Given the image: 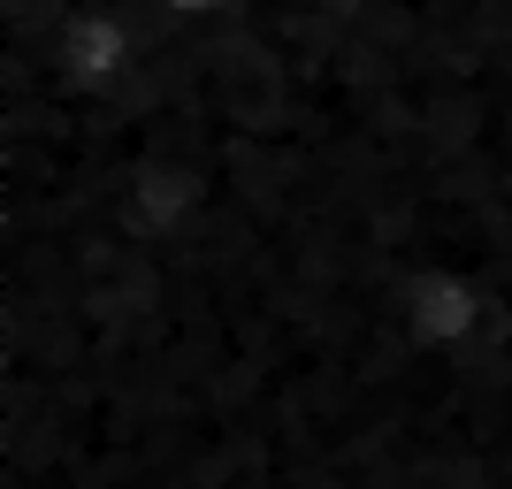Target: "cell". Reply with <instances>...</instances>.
<instances>
[{"label": "cell", "mask_w": 512, "mask_h": 489, "mask_svg": "<svg viewBox=\"0 0 512 489\" xmlns=\"http://www.w3.org/2000/svg\"><path fill=\"white\" fill-rule=\"evenodd\" d=\"M176 8H207V0H176Z\"/></svg>", "instance_id": "obj_1"}]
</instances>
